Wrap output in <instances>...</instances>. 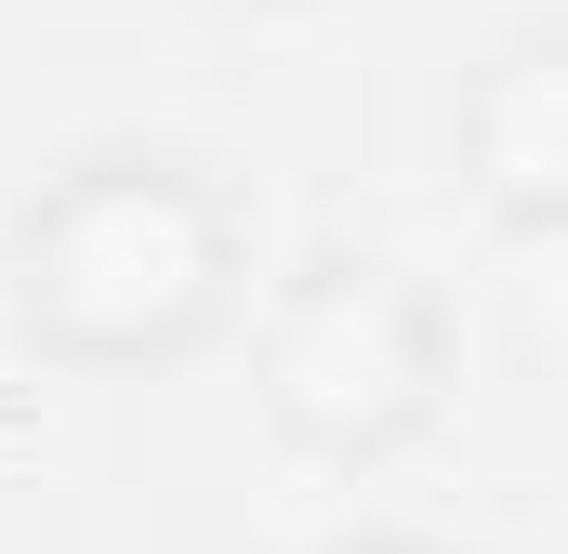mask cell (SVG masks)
<instances>
[{"label": "cell", "instance_id": "cell-1", "mask_svg": "<svg viewBox=\"0 0 568 554\" xmlns=\"http://www.w3.org/2000/svg\"><path fill=\"white\" fill-rule=\"evenodd\" d=\"M252 304V212L199 145H80L0 225V317L80 383L185 370Z\"/></svg>", "mask_w": 568, "mask_h": 554}, {"label": "cell", "instance_id": "cell-2", "mask_svg": "<svg viewBox=\"0 0 568 554\" xmlns=\"http://www.w3.org/2000/svg\"><path fill=\"white\" fill-rule=\"evenodd\" d=\"M449 383H463L449 290L397 252H304L252 317V410L278 449L331 462V475L424 449Z\"/></svg>", "mask_w": 568, "mask_h": 554}, {"label": "cell", "instance_id": "cell-3", "mask_svg": "<svg viewBox=\"0 0 568 554\" xmlns=\"http://www.w3.org/2000/svg\"><path fill=\"white\" fill-rule=\"evenodd\" d=\"M449 172L503 238H556L568 225V40L556 27H503L463 93H449Z\"/></svg>", "mask_w": 568, "mask_h": 554}, {"label": "cell", "instance_id": "cell-4", "mask_svg": "<svg viewBox=\"0 0 568 554\" xmlns=\"http://www.w3.org/2000/svg\"><path fill=\"white\" fill-rule=\"evenodd\" d=\"M317 554H463V542H424V529H344V542H317Z\"/></svg>", "mask_w": 568, "mask_h": 554}, {"label": "cell", "instance_id": "cell-5", "mask_svg": "<svg viewBox=\"0 0 568 554\" xmlns=\"http://www.w3.org/2000/svg\"><path fill=\"white\" fill-rule=\"evenodd\" d=\"M225 13H317V0H225Z\"/></svg>", "mask_w": 568, "mask_h": 554}]
</instances>
